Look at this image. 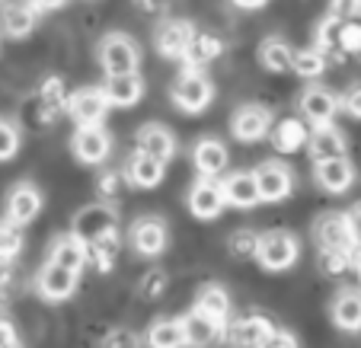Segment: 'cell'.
Segmentation results:
<instances>
[{
  "instance_id": "1",
  "label": "cell",
  "mask_w": 361,
  "mask_h": 348,
  "mask_svg": "<svg viewBox=\"0 0 361 348\" xmlns=\"http://www.w3.org/2000/svg\"><path fill=\"white\" fill-rule=\"evenodd\" d=\"M266 272H285L300 259V240L288 230H269L256 243V256Z\"/></svg>"
},
{
  "instance_id": "2",
  "label": "cell",
  "mask_w": 361,
  "mask_h": 348,
  "mask_svg": "<svg viewBox=\"0 0 361 348\" xmlns=\"http://www.w3.org/2000/svg\"><path fill=\"white\" fill-rule=\"evenodd\" d=\"M170 96H173V103H176L179 112L198 116V112H204L208 106H212V99H214V83L208 80L202 70L185 68L183 74L176 77V83H173Z\"/></svg>"
},
{
  "instance_id": "3",
  "label": "cell",
  "mask_w": 361,
  "mask_h": 348,
  "mask_svg": "<svg viewBox=\"0 0 361 348\" xmlns=\"http://www.w3.org/2000/svg\"><path fill=\"white\" fill-rule=\"evenodd\" d=\"M99 64L106 74H131L141 64V48L125 32H109L99 42Z\"/></svg>"
},
{
  "instance_id": "4",
  "label": "cell",
  "mask_w": 361,
  "mask_h": 348,
  "mask_svg": "<svg viewBox=\"0 0 361 348\" xmlns=\"http://www.w3.org/2000/svg\"><path fill=\"white\" fill-rule=\"evenodd\" d=\"M128 240L137 256H160L170 246V227L157 214H144V218H137L131 224Z\"/></svg>"
},
{
  "instance_id": "5",
  "label": "cell",
  "mask_w": 361,
  "mask_h": 348,
  "mask_svg": "<svg viewBox=\"0 0 361 348\" xmlns=\"http://www.w3.org/2000/svg\"><path fill=\"white\" fill-rule=\"evenodd\" d=\"M189 211L195 214L198 220H214L221 218V211L227 208V198H224V189H221L218 176H202L192 182L189 189V198H185Z\"/></svg>"
},
{
  "instance_id": "6",
  "label": "cell",
  "mask_w": 361,
  "mask_h": 348,
  "mask_svg": "<svg viewBox=\"0 0 361 348\" xmlns=\"http://www.w3.org/2000/svg\"><path fill=\"white\" fill-rule=\"evenodd\" d=\"M256 176V189H259V201H285L294 192V173L279 160H266L252 170Z\"/></svg>"
},
{
  "instance_id": "7",
  "label": "cell",
  "mask_w": 361,
  "mask_h": 348,
  "mask_svg": "<svg viewBox=\"0 0 361 348\" xmlns=\"http://www.w3.org/2000/svg\"><path fill=\"white\" fill-rule=\"evenodd\" d=\"M112 230H118V214H116V208L106 205V201L80 208V211L74 214V227H71V233L80 237L83 243L102 237V233H112Z\"/></svg>"
},
{
  "instance_id": "8",
  "label": "cell",
  "mask_w": 361,
  "mask_h": 348,
  "mask_svg": "<svg viewBox=\"0 0 361 348\" xmlns=\"http://www.w3.org/2000/svg\"><path fill=\"white\" fill-rule=\"evenodd\" d=\"M71 151H74V157L80 160V163L96 166V163H102V160H109L112 137L102 125H77Z\"/></svg>"
},
{
  "instance_id": "9",
  "label": "cell",
  "mask_w": 361,
  "mask_h": 348,
  "mask_svg": "<svg viewBox=\"0 0 361 348\" xmlns=\"http://www.w3.org/2000/svg\"><path fill=\"white\" fill-rule=\"evenodd\" d=\"M77 281H80V272H71L64 266H55V262H45L35 275V291L51 304H61L68 297H74Z\"/></svg>"
},
{
  "instance_id": "10",
  "label": "cell",
  "mask_w": 361,
  "mask_h": 348,
  "mask_svg": "<svg viewBox=\"0 0 361 348\" xmlns=\"http://www.w3.org/2000/svg\"><path fill=\"white\" fill-rule=\"evenodd\" d=\"M183 335H185V348H214L227 335V323L192 307L183 316Z\"/></svg>"
},
{
  "instance_id": "11",
  "label": "cell",
  "mask_w": 361,
  "mask_h": 348,
  "mask_svg": "<svg viewBox=\"0 0 361 348\" xmlns=\"http://www.w3.org/2000/svg\"><path fill=\"white\" fill-rule=\"evenodd\" d=\"M269 128H272V112H269L266 106H256V103L240 106V109L233 112V118H231L233 137L243 141V144L262 141V137L269 135Z\"/></svg>"
},
{
  "instance_id": "12",
  "label": "cell",
  "mask_w": 361,
  "mask_h": 348,
  "mask_svg": "<svg viewBox=\"0 0 361 348\" xmlns=\"http://www.w3.org/2000/svg\"><path fill=\"white\" fill-rule=\"evenodd\" d=\"M314 240L320 249H345V253H352L355 246H358L352 237V227H348V218L339 211H326L317 218Z\"/></svg>"
},
{
  "instance_id": "13",
  "label": "cell",
  "mask_w": 361,
  "mask_h": 348,
  "mask_svg": "<svg viewBox=\"0 0 361 348\" xmlns=\"http://www.w3.org/2000/svg\"><path fill=\"white\" fill-rule=\"evenodd\" d=\"M298 109L300 118L310 122L314 128L317 125H329L336 118V112H339V96L329 93L326 87H307L298 99Z\"/></svg>"
},
{
  "instance_id": "14",
  "label": "cell",
  "mask_w": 361,
  "mask_h": 348,
  "mask_svg": "<svg viewBox=\"0 0 361 348\" xmlns=\"http://www.w3.org/2000/svg\"><path fill=\"white\" fill-rule=\"evenodd\" d=\"M42 205H45V198H42V192L32 182H16L7 192V218L20 227L32 224L42 214Z\"/></svg>"
},
{
  "instance_id": "15",
  "label": "cell",
  "mask_w": 361,
  "mask_h": 348,
  "mask_svg": "<svg viewBox=\"0 0 361 348\" xmlns=\"http://www.w3.org/2000/svg\"><path fill=\"white\" fill-rule=\"evenodd\" d=\"M68 112L77 125H102L109 103H106V93L99 87H87L77 89L74 96H68Z\"/></svg>"
},
{
  "instance_id": "16",
  "label": "cell",
  "mask_w": 361,
  "mask_h": 348,
  "mask_svg": "<svg viewBox=\"0 0 361 348\" xmlns=\"http://www.w3.org/2000/svg\"><path fill=\"white\" fill-rule=\"evenodd\" d=\"M99 89L106 93V103L109 106L131 109V106L141 103V96H144V77L137 70H131V74H109Z\"/></svg>"
},
{
  "instance_id": "17",
  "label": "cell",
  "mask_w": 361,
  "mask_h": 348,
  "mask_svg": "<svg viewBox=\"0 0 361 348\" xmlns=\"http://www.w3.org/2000/svg\"><path fill=\"white\" fill-rule=\"evenodd\" d=\"M192 39H195V26H192L189 20H166L164 26L157 29V35H154V45H157V51L164 58H170V61L179 58V61H183Z\"/></svg>"
},
{
  "instance_id": "18",
  "label": "cell",
  "mask_w": 361,
  "mask_h": 348,
  "mask_svg": "<svg viewBox=\"0 0 361 348\" xmlns=\"http://www.w3.org/2000/svg\"><path fill=\"white\" fill-rule=\"evenodd\" d=\"M314 179L323 192L329 195H342V192L352 189L355 182V166L348 157H333V160H320L314 166Z\"/></svg>"
},
{
  "instance_id": "19",
  "label": "cell",
  "mask_w": 361,
  "mask_h": 348,
  "mask_svg": "<svg viewBox=\"0 0 361 348\" xmlns=\"http://www.w3.org/2000/svg\"><path fill=\"white\" fill-rule=\"evenodd\" d=\"M304 147H307V154H310L314 163H320V160H333V157H345V135H342L333 122L317 125V128L307 135Z\"/></svg>"
},
{
  "instance_id": "20",
  "label": "cell",
  "mask_w": 361,
  "mask_h": 348,
  "mask_svg": "<svg viewBox=\"0 0 361 348\" xmlns=\"http://www.w3.org/2000/svg\"><path fill=\"white\" fill-rule=\"evenodd\" d=\"M192 163H195L198 176H221L231 163V154H227V144L218 137H202V141L192 147Z\"/></svg>"
},
{
  "instance_id": "21",
  "label": "cell",
  "mask_w": 361,
  "mask_h": 348,
  "mask_svg": "<svg viewBox=\"0 0 361 348\" xmlns=\"http://www.w3.org/2000/svg\"><path fill=\"white\" fill-rule=\"evenodd\" d=\"M135 144H137V151L141 154L157 157V160H164V163L173 160V154H176V137H173V131L164 128V125H157V122L144 125V128L137 131Z\"/></svg>"
},
{
  "instance_id": "22",
  "label": "cell",
  "mask_w": 361,
  "mask_h": 348,
  "mask_svg": "<svg viewBox=\"0 0 361 348\" xmlns=\"http://www.w3.org/2000/svg\"><path fill=\"white\" fill-rule=\"evenodd\" d=\"M35 13H39V10H35L29 0H13V4H7L4 13H0V32L7 35V39H26L35 29Z\"/></svg>"
},
{
  "instance_id": "23",
  "label": "cell",
  "mask_w": 361,
  "mask_h": 348,
  "mask_svg": "<svg viewBox=\"0 0 361 348\" xmlns=\"http://www.w3.org/2000/svg\"><path fill=\"white\" fill-rule=\"evenodd\" d=\"M164 173H166V163L157 157H147V154L137 151L135 157L128 160L125 166V182L137 185V189H157L164 182Z\"/></svg>"
},
{
  "instance_id": "24",
  "label": "cell",
  "mask_w": 361,
  "mask_h": 348,
  "mask_svg": "<svg viewBox=\"0 0 361 348\" xmlns=\"http://www.w3.org/2000/svg\"><path fill=\"white\" fill-rule=\"evenodd\" d=\"M48 262L64 266V268H71V272H83V266L90 262L87 243H83L80 237H74V233H64V237H58L55 243H51V249H48Z\"/></svg>"
},
{
  "instance_id": "25",
  "label": "cell",
  "mask_w": 361,
  "mask_h": 348,
  "mask_svg": "<svg viewBox=\"0 0 361 348\" xmlns=\"http://www.w3.org/2000/svg\"><path fill=\"white\" fill-rule=\"evenodd\" d=\"M221 189H224L227 205H233V208H256V205H259V189H256V176H252V173H246V170L224 176Z\"/></svg>"
},
{
  "instance_id": "26",
  "label": "cell",
  "mask_w": 361,
  "mask_h": 348,
  "mask_svg": "<svg viewBox=\"0 0 361 348\" xmlns=\"http://www.w3.org/2000/svg\"><path fill=\"white\" fill-rule=\"evenodd\" d=\"M329 313H333V323L339 329H345V333H358L361 329V291H352V287H345V291L336 294L333 307H329Z\"/></svg>"
},
{
  "instance_id": "27",
  "label": "cell",
  "mask_w": 361,
  "mask_h": 348,
  "mask_svg": "<svg viewBox=\"0 0 361 348\" xmlns=\"http://www.w3.org/2000/svg\"><path fill=\"white\" fill-rule=\"evenodd\" d=\"M272 333H275V326L269 323V316H259V313L243 316V320H237L231 329H227L233 345H262Z\"/></svg>"
},
{
  "instance_id": "28",
  "label": "cell",
  "mask_w": 361,
  "mask_h": 348,
  "mask_svg": "<svg viewBox=\"0 0 361 348\" xmlns=\"http://www.w3.org/2000/svg\"><path fill=\"white\" fill-rule=\"evenodd\" d=\"M269 135H272V144L279 154H294L307 144V135H310V131H307L304 118H281L279 125L269 128Z\"/></svg>"
},
{
  "instance_id": "29",
  "label": "cell",
  "mask_w": 361,
  "mask_h": 348,
  "mask_svg": "<svg viewBox=\"0 0 361 348\" xmlns=\"http://www.w3.org/2000/svg\"><path fill=\"white\" fill-rule=\"evenodd\" d=\"M144 345H147V348H185L183 320H173V316H164V320H154V323L147 326V335H144Z\"/></svg>"
},
{
  "instance_id": "30",
  "label": "cell",
  "mask_w": 361,
  "mask_h": 348,
  "mask_svg": "<svg viewBox=\"0 0 361 348\" xmlns=\"http://www.w3.org/2000/svg\"><path fill=\"white\" fill-rule=\"evenodd\" d=\"M118 253H122V240H118V230L102 233V237H96V240H90V243H87V256H90V262H93L99 272H109V268L116 266Z\"/></svg>"
},
{
  "instance_id": "31",
  "label": "cell",
  "mask_w": 361,
  "mask_h": 348,
  "mask_svg": "<svg viewBox=\"0 0 361 348\" xmlns=\"http://www.w3.org/2000/svg\"><path fill=\"white\" fill-rule=\"evenodd\" d=\"M195 310L227 323V316H231V294L221 285H202L198 287V297H195Z\"/></svg>"
},
{
  "instance_id": "32",
  "label": "cell",
  "mask_w": 361,
  "mask_h": 348,
  "mask_svg": "<svg viewBox=\"0 0 361 348\" xmlns=\"http://www.w3.org/2000/svg\"><path fill=\"white\" fill-rule=\"evenodd\" d=\"M224 51V42L218 39V35H198L195 32V39L189 42V48H185V55H183V61L189 64V68H195V70H202L204 64H212L214 58Z\"/></svg>"
},
{
  "instance_id": "33",
  "label": "cell",
  "mask_w": 361,
  "mask_h": 348,
  "mask_svg": "<svg viewBox=\"0 0 361 348\" xmlns=\"http://www.w3.org/2000/svg\"><path fill=\"white\" fill-rule=\"evenodd\" d=\"M291 55H294V48L288 45L285 39H279V35H269V39L259 45L262 68L275 70V74H281V70H291Z\"/></svg>"
},
{
  "instance_id": "34",
  "label": "cell",
  "mask_w": 361,
  "mask_h": 348,
  "mask_svg": "<svg viewBox=\"0 0 361 348\" xmlns=\"http://www.w3.org/2000/svg\"><path fill=\"white\" fill-rule=\"evenodd\" d=\"M291 70L304 80H317V77L326 70V55L320 48H298L291 55Z\"/></svg>"
},
{
  "instance_id": "35",
  "label": "cell",
  "mask_w": 361,
  "mask_h": 348,
  "mask_svg": "<svg viewBox=\"0 0 361 348\" xmlns=\"http://www.w3.org/2000/svg\"><path fill=\"white\" fill-rule=\"evenodd\" d=\"M23 227L10 218H0V262H13L23 253Z\"/></svg>"
},
{
  "instance_id": "36",
  "label": "cell",
  "mask_w": 361,
  "mask_h": 348,
  "mask_svg": "<svg viewBox=\"0 0 361 348\" xmlns=\"http://www.w3.org/2000/svg\"><path fill=\"white\" fill-rule=\"evenodd\" d=\"M339 29H342V23L336 20V16H326V20L317 26L314 48H320L323 55H329V51H342L339 48Z\"/></svg>"
},
{
  "instance_id": "37",
  "label": "cell",
  "mask_w": 361,
  "mask_h": 348,
  "mask_svg": "<svg viewBox=\"0 0 361 348\" xmlns=\"http://www.w3.org/2000/svg\"><path fill=\"white\" fill-rule=\"evenodd\" d=\"M352 268V253L345 249H320V272L323 275H345Z\"/></svg>"
},
{
  "instance_id": "38",
  "label": "cell",
  "mask_w": 361,
  "mask_h": 348,
  "mask_svg": "<svg viewBox=\"0 0 361 348\" xmlns=\"http://www.w3.org/2000/svg\"><path fill=\"white\" fill-rule=\"evenodd\" d=\"M20 128H16L13 122H7V118H0V163L4 160H13L16 154H20Z\"/></svg>"
},
{
  "instance_id": "39",
  "label": "cell",
  "mask_w": 361,
  "mask_h": 348,
  "mask_svg": "<svg viewBox=\"0 0 361 348\" xmlns=\"http://www.w3.org/2000/svg\"><path fill=\"white\" fill-rule=\"evenodd\" d=\"M256 243H259V233L237 230V233L231 237V253L240 256V259H250V256H256Z\"/></svg>"
},
{
  "instance_id": "40",
  "label": "cell",
  "mask_w": 361,
  "mask_h": 348,
  "mask_svg": "<svg viewBox=\"0 0 361 348\" xmlns=\"http://www.w3.org/2000/svg\"><path fill=\"white\" fill-rule=\"evenodd\" d=\"M339 48H342V51H348V55H358V51H361V23H355V20L342 23Z\"/></svg>"
},
{
  "instance_id": "41",
  "label": "cell",
  "mask_w": 361,
  "mask_h": 348,
  "mask_svg": "<svg viewBox=\"0 0 361 348\" xmlns=\"http://www.w3.org/2000/svg\"><path fill=\"white\" fill-rule=\"evenodd\" d=\"M141 294L147 297V301H154V297H164V294H166V275L157 272V268H154V272H147L141 278Z\"/></svg>"
},
{
  "instance_id": "42",
  "label": "cell",
  "mask_w": 361,
  "mask_h": 348,
  "mask_svg": "<svg viewBox=\"0 0 361 348\" xmlns=\"http://www.w3.org/2000/svg\"><path fill=\"white\" fill-rule=\"evenodd\" d=\"M102 348H141V339L131 329H112L102 339Z\"/></svg>"
},
{
  "instance_id": "43",
  "label": "cell",
  "mask_w": 361,
  "mask_h": 348,
  "mask_svg": "<svg viewBox=\"0 0 361 348\" xmlns=\"http://www.w3.org/2000/svg\"><path fill=\"white\" fill-rule=\"evenodd\" d=\"M361 13V0H329V16H336L339 23H348Z\"/></svg>"
},
{
  "instance_id": "44",
  "label": "cell",
  "mask_w": 361,
  "mask_h": 348,
  "mask_svg": "<svg viewBox=\"0 0 361 348\" xmlns=\"http://www.w3.org/2000/svg\"><path fill=\"white\" fill-rule=\"evenodd\" d=\"M42 99H45V109L68 106V99H64V83L61 80H48L45 87H42Z\"/></svg>"
},
{
  "instance_id": "45",
  "label": "cell",
  "mask_w": 361,
  "mask_h": 348,
  "mask_svg": "<svg viewBox=\"0 0 361 348\" xmlns=\"http://www.w3.org/2000/svg\"><path fill=\"white\" fill-rule=\"evenodd\" d=\"M339 109L348 112L352 118H361V83L345 89V96H339Z\"/></svg>"
},
{
  "instance_id": "46",
  "label": "cell",
  "mask_w": 361,
  "mask_h": 348,
  "mask_svg": "<svg viewBox=\"0 0 361 348\" xmlns=\"http://www.w3.org/2000/svg\"><path fill=\"white\" fill-rule=\"evenodd\" d=\"M262 348H300L298 339H294L291 333H285V329H275L272 335H269L266 342H262Z\"/></svg>"
},
{
  "instance_id": "47",
  "label": "cell",
  "mask_w": 361,
  "mask_h": 348,
  "mask_svg": "<svg viewBox=\"0 0 361 348\" xmlns=\"http://www.w3.org/2000/svg\"><path fill=\"white\" fill-rule=\"evenodd\" d=\"M0 348H20V335H16L13 323L0 316Z\"/></svg>"
},
{
  "instance_id": "48",
  "label": "cell",
  "mask_w": 361,
  "mask_h": 348,
  "mask_svg": "<svg viewBox=\"0 0 361 348\" xmlns=\"http://www.w3.org/2000/svg\"><path fill=\"white\" fill-rule=\"evenodd\" d=\"M10 291H13V268L10 262H0V301H7Z\"/></svg>"
},
{
  "instance_id": "49",
  "label": "cell",
  "mask_w": 361,
  "mask_h": 348,
  "mask_svg": "<svg viewBox=\"0 0 361 348\" xmlns=\"http://www.w3.org/2000/svg\"><path fill=\"white\" fill-rule=\"evenodd\" d=\"M345 218H348V227H352L355 243H361V201L352 208V211H345Z\"/></svg>"
},
{
  "instance_id": "50",
  "label": "cell",
  "mask_w": 361,
  "mask_h": 348,
  "mask_svg": "<svg viewBox=\"0 0 361 348\" xmlns=\"http://www.w3.org/2000/svg\"><path fill=\"white\" fill-rule=\"evenodd\" d=\"M29 4H32L39 13H55V10H61L68 0H29Z\"/></svg>"
},
{
  "instance_id": "51",
  "label": "cell",
  "mask_w": 361,
  "mask_h": 348,
  "mask_svg": "<svg viewBox=\"0 0 361 348\" xmlns=\"http://www.w3.org/2000/svg\"><path fill=\"white\" fill-rule=\"evenodd\" d=\"M99 189H102V195H118V176H102L99 179Z\"/></svg>"
},
{
  "instance_id": "52",
  "label": "cell",
  "mask_w": 361,
  "mask_h": 348,
  "mask_svg": "<svg viewBox=\"0 0 361 348\" xmlns=\"http://www.w3.org/2000/svg\"><path fill=\"white\" fill-rule=\"evenodd\" d=\"M166 4H170V0H141V7H144V10H164Z\"/></svg>"
},
{
  "instance_id": "53",
  "label": "cell",
  "mask_w": 361,
  "mask_h": 348,
  "mask_svg": "<svg viewBox=\"0 0 361 348\" xmlns=\"http://www.w3.org/2000/svg\"><path fill=\"white\" fill-rule=\"evenodd\" d=\"M237 7H243V10H256V7H262L266 0H233Z\"/></svg>"
},
{
  "instance_id": "54",
  "label": "cell",
  "mask_w": 361,
  "mask_h": 348,
  "mask_svg": "<svg viewBox=\"0 0 361 348\" xmlns=\"http://www.w3.org/2000/svg\"><path fill=\"white\" fill-rule=\"evenodd\" d=\"M233 348H262V345H233Z\"/></svg>"
},
{
  "instance_id": "55",
  "label": "cell",
  "mask_w": 361,
  "mask_h": 348,
  "mask_svg": "<svg viewBox=\"0 0 361 348\" xmlns=\"http://www.w3.org/2000/svg\"><path fill=\"white\" fill-rule=\"evenodd\" d=\"M358 58H361V51H358Z\"/></svg>"
},
{
  "instance_id": "56",
  "label": "cell",
  "mask_w": 361,
  "mask_h": 348,
  "mask_svg": "<svg viewBox=\"0 0 361 348\" xmlns=\"http://www.w3.org/2000/svg\"><path fill=\"white\" fill-rule=\"evenodd\" d=\"M0 4H4V0H0Z\"/></svg>"
}]
</instances>
